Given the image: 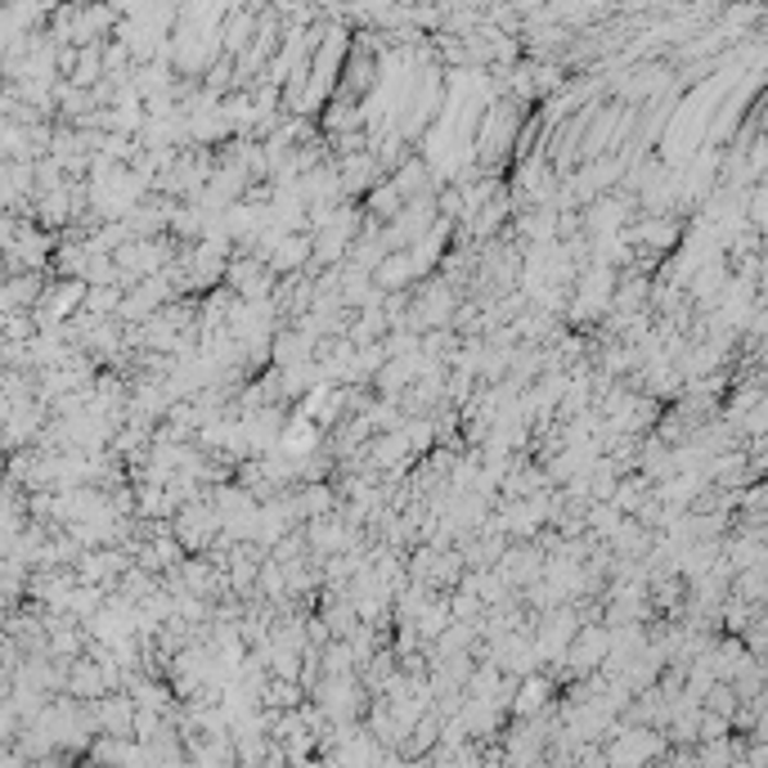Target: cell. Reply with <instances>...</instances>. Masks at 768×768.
I'll return each instance as SVG.
<instances>
[{"label": "cell", "instance_id": "cell-1", "mask_svg": "<svg viewBox=\"0 0 768 768\" xmlns=\"http://www.w3.org/2000/svg\"><path fill=\"white\" fill-rule=\"evenodd\" d=\"M261 14L266 10H230L225 14V27H221V50L230 54V59H239V54H247L252 50V41H256V32H261Z\"/></svg>", "mask_w": 768, "mask_h": 768}, {"label": "cell", "instance_id": "cell-2", "mask_svg": "<svg viewBox=\"0 0 768 768\" xmlns=\"http://www.w3.org/2000/svg\"><path fill=\"white\" fill-rule=\"evenodd\" d=\"M553 702V679L548 674H531L517 683V697H512V719H544V706Z\"/></svg>", "mask_w": 768, "mask_h": 768}, {"label": "cell", "instance_id": "cell-3", "mask_svg": "<svg viewBox=\"0 0 768 768\" xmlns=\"http://www.w3.org/2000/svg\"><path fill=\"white\" fill-rule=\"evenodd\" d=\"M46 279L36 275V270H27V275H10L5 279V315L10 310H36L41 306V297H46Z\"/></svg>", "mask_w": 768, "mask_h": 768}]
</instances>
